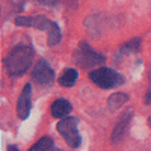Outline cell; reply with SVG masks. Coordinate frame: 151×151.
I'll return each instance as SVG.
<instances>
[{"label":"cell","mask_w":151,"mask_h":151,"mask_svg":"<svg viewBox=\"0 0 151 151\" xmlns=\"http://www.w3.org/2000/svg\"><path fill=\"white\" fill-rule=\"evenodd\" d=\"M33 60V50L27 45H18L5 59V67L9 76L17 77L27 71V68L32 65Z\"/></svg>","instance_id":"1"},{"label":"cell","mask_w":151,"mask_h":151,"mask_svg":"<svg viewBox=\"0 0 151 151\" xmlns=\"http://www.w3.org/2000/svg\"><path fill=\"white\" fill-rule=\"evenodd\" d=\"M17 26H29L44 30L47 33V42L48 45H56L60 41V29L55 21H50L44 15H36V17H18L15 18Z\"/></svg>","instance_id":"2"},{"label":"cell","mask_w":151,"mask_h":151,"mask_svg":"<svg viewBox=\"0 0 151 151\" xmlns=\"http://www.w3.org/2000/svg\"><path fill=\"white\" fill-rule=\"evenodd\" d=\"M89 79L103 89H112L124 83V77L112 68H97L89 73Z\"/></svg>","instance_id":"3"},{"label":"cell","mask_w":151,"mask_h":151,"mask_svg":"<svg viewBox=\"0 0 151 151\" xmlns=\"http://www.w3.org/2000/svg\"><path fill=\"white\" fill-rule=\"evenodd\" d=\"M58 132L60 133V136L65 139V142L73 148H79L82 144V137L80 133L77 130V118L74 116H67L64 119H60L58 124Z\"/></svg>","instance_id":"4"},{"label":"cell","mask_w":151,"mask_h":151,"mask_svg":"<svg viewBox=\"0 0 151 151\" xmlns=\"http://www.w3.org/2000/svg\"><path fill=\"white\" fill-rule=\"evenodd\" d=\"M74 60L83 68H91V67H97L100 64H103L106 60V58L103 55H98L97 52L88 45V42L82 41L77 47V50L74 52Z\"/></svg>","instance_id":"5"},{"label":"cell","mask_w":151,"mask_h":151,"mask_svg":"<svg viewBox=\"0 0 151 151\" xmlns=\"http://www.w3.org/2000/svg\"><path fill=\"white\" fill-rule=\"evenodd\" d=\"M32 79L38 85H50L55 79V73L45 59H40L32 70Z\"/></svg>","instance_id":"6"},{"label":"cell","mask_w":151,"mask_h":151,"mask_svg":"<svg viewBox=\"0 0 151 151\" xmlns=\"http://www.w3.org/2000/svg\"><path fill=\"white\" fill-rule=\"evenodd\" d=\"M30 101H32V86L30 83L24 85L23 91L18 97V103H17V115L20 119H26L30 113Z\"/></svg>","instance_id":"7"},{"label":"cell","mask_w":151,"mask_h":151,"mask_svg":"<svg viewBox=\"0 0 151 151\" xmlns=\"http://www.w3.org/2000/svg\"><path fill=\"white\" fill-rule=\"evenodd\" d=\"M50 112L55 118H60L64 119L70 115L71 112V104L68 100H64V98H58L52 103V107H50Z\"/></svg>","instance_id":"8"},{"label":"cell","mask_w":151,"mask_h":151,"mask_svg":"<svg viewBox=\"0 0 151 151\" xmlns=\"http://www.w3.org/2000/svg\"><path fill=\"white\" fill-rule=\"evenodd\" d=\"M132 113H133V110L129 109V110L121 116V119L118 121L115 130H113L112 142H118V141H121L122 137H124V133H125V130H127V125H129V122H130V119H132Z\"/></svg>","instance_id":"9"},{"label":"cell","mask_w":151,"mask_h":151,"mask_svg":"<svg viewBox=\"0 0 151 151\" xmlns=\"http://www.w3.org/2000/svg\"><path fill=\"white\" fill-rule=\"evenodd\" d=\"M77 79H79V73L76 71L74 68H68V70H65L64 73L60 74V77H59V85L64 86V88H71V86L76 85Z\"/></svg>","instance_id":"10"},{"label":"cell","mask_w":151,"mask_h":151,"mask_svg":"<svg viewBox=\"0 0 151 151\" xmlns=\"http://www.w3.org/2000/svg\"><path fill=\"white\" fill-rule=\"evenodd\" d=\"M129 100V97L122 94V92H115V94H112L109 98H107V107L110 110H116L118 107H121L125 101Z\"/></svg>","instance_id":"11"},{"label":"cell","mask_w":151,"mask_h":151,"mask_svg":"<svg viewBox=\"0 0 151 151\" xmlns=\"http://www.w3.org/2000/svg\"><path fill=\"white\" fill-rule=\"evenodd\" d=\"M52 148H53V137L44 136L36 144H33L29 148V151H52Z\"/></svg>","instance_id":"12"},{"label":"cell","mask_w":151,"mask_h":151,"mask_svg":"<svg viewBox=\"0 0 151 151\" xmlns=\"http://www.w3.org/2000/svg\"><path fill=\"white\" fill-rule=\"evenodd\" d=\"M145 103H147L148 106H151V91H148V92L145 94Z\"/></svg>","instance_id":"13"},{"label":"cell","mask_w":151,"mask_h":151,"mask_svg":"<svg viewBox=\"0 0 151 151\" xmlns=\"http://www.w3.org/2000/svg\"><path fill=\"white\" fill-rule=\"evenodd\" d=\"M8 151H18V148L14 147V145H9V147H8Z\"/></svg>","instance_id":"14"},{"label":"cell","mask_w":151,"mask_h":151,"mask_svg":"<svg viewBox=\"0 0 151 151\" xmlns=\"http://www.w3.org/2000/svg\"><path fill=\"white\" fill-rule=\"evenodd\" d=\"M148 122H150V125H151V116H150V118H148Z\"/></svg>","instance_id":"15"},{"label":"cell","mask_w":151,"mask_h":151,"mask_svg":"<svg viewBox=\"0 0 151 151\" xmlns=\"http://www.w3.org/2000/svg\"><path fill=\"white\" fill-rule=\"evenodd\" d=\"M55 151H60V150H55Z\"/></svg>","instance_id":"16"}]
</instances>
